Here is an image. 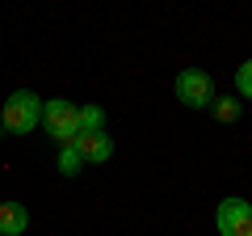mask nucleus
I'll return each mask as SVG.
<instances>
[{"mask_svg":"<svg viewBox=\"0 0 252 236\" xmlns=\"http://www.w3.org/2000/svg\"><path fill=\"white\" fill-rule=\"evenodd\" d=\"M172 89H177V101L189 106V110H210V101H215V80L202 68H185L172 80Z\"/></svg>","mask_w":252,"mask_h":236,"instance_id":"3","label":"nucleus"},{"mask_svg":"<svg viewBox=\"0 0 252 236\" xmlns=\"http://www.w3.org/2000/svg\"><path fill=\"white\" fill-rule=\"evenodd\" d=\"M38 122H42V97L30 93V89L9 93L4 110H0V131H4V135H30Z\"/></svg>","mask_w":252,"mask_h":236,"instance_id":"1","label":"nucleus"},{"mask_svg":"<svg viewBox=\"0 0 252 236\" xmlns=\"http://www.w3.org/2000/svg\"><path fill=\"white\" fill-rule=\"evenodd\" d=\"M235 93L252 101V59H244V64L235 68Z\"/></svg>","mask_w":252,"mask_h":236,"instance_id":"10","label":"nucleus"},{"mask_svg":"<svg viewBox=\"0 0 252 236\" xmlns=\"http://www.w3.org/2000/svg\"><path fill=\"white\" fill-rule=\"evenodd\" d=\"M76 127H80V135L105 131V110L101 106H76Z\"/></svg>","mask_w":252,"mask_h":236,"instance_id":"7","label":"nucleus"},{"mask_svg":"<svg viewBox=\"0 0 252 236\" xmlns=\"http://www.w3.org/2000/svg\"><path fill=\"white\" fill-rule=\"evenodd\" d=\"M219 236H252V202L244 198H223L215 211Z\"/></svg>","mask_w":252,"mask_h":236,"instance_id":"4","label":"nucleus"},{"mask_svg":"<svg viewBox=\"0 0 252 236\" xmlns=\"http://www.w3.org/2000/svg\"><path fill=\"white\" fill-rule=\"evenodd\" d=\"M76 152L84 156V164H105L114 156V139L105 131H97V135H76Z\"/></svg>","mask_w":252,"mask_h":236,"instance_id":"5","label":"nucleus"},{"mask_svg":"<svg viewBox=\"0 0 252 236\" xmlns=\"http://www.w3.org/2000/svg\"><path fill=\"white\" fill-rule=\"evenodd\" d=\"M30 228V211L21 202H0V236H21Z\"/></svg>","mask_w":252,"mask_h":236,"instance_id":"6","label":"nucleus"},{"mask_svg":"<svg viewBox=\"0 0 252 236\" xmlns=\"http://www.w3.org/2000/svg\"><path fill=\"white\" fill-rule=\"evenodd\" d=\"M42 127L51 131V139H55L59 148L76 144V135H80V127H76V106H72L67 97L42 101Z\"/></svg>","mask_w":252,"mask_h":236,"instance_id":"2","label":"nucleus"},{"mask_svg":"<svg viewBox=\"0 0 252 236\" xmlns=\"http://www.w3.org/2000/svg\"><path fill=\"white\" fill-rule=\"evenodd\" d=\"M210 114H215L219 122H235V118L244 114V106L235 97H215V101H210Z\"/></svg>","mask_w":252,"mask_h":236,"instance_id":"8","label":"nucleus"},{"mask_svg":"<svg viewBox=\"0 0 252 236\" xmlns=\"http://www.w3.org/2000/svg\"><path fill=\"white\" fill-rule=\"evenodd\" d=\"M84 169V156L76 152V144H67V148H59V173L63 177H76V173Z\"/></svg>","mask_w":252,"mask_h":236,"instance_id":"9","label":"nucleus"}]
</instances>
